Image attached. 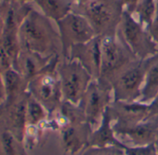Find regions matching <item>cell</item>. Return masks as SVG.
Instances as JSON below:
<instances>
[{
    "label": "cell",
    "instance_id": "cell-1",
    "mask_svg": "<svg viewBox=\"0 0 158 155\" xmlns=\"http://www.w3.org/2000/svg\"><path fill=\"white\" fill-rule=\"evenodd\" d=\"M19 38L23 49L48 58H61L62 47L56 22L34 7L20 25Z\"/></svg>",
    "mask_w": 158,
    "mask_h": 155
},
{
    "label": "cell",
    "instance_id": "cell-2",
    "mask_svg": "<svg viewBox=\"0 0 158 155\" xmlns=\"http://www.w3.org/2000/svg\"><path fill=\"white\" fill-rule=\"evenodd\" d=\"M73 11L83 15L96 35H116L124 9L120 0H93L83 6H73Z\"/></svg>",
    "mask_w": 158,
    "mask_h": 155
},
{
    "label": "cell",
    "instance_id": "cell-3",
    "mask_svg": "<svg viewBox=\"0 0 158 155\" xmlns=\"http://www.w3.org/2000/svg\"><path fill=\"white\" fill-rule=\"evenodd\" d=\"M60 59L59 56L52 58L45 69L28 84L29 94L38 100L48 113L59 112L63 103L60 81L57 71Z\"/></svg>",
    "mask_w": 158,
    "mask_h": 155
},
{
    "label": "cell",
    "instance_id": "cell-4",
    "mask_svg": "<svg viewBox=\"0 0 158 155\" xmlns=\"http://www.w3.org/2000/svg\"><path fill=\"white\" fill-rule=\"evenodd\" d=\"M135 59H139L116 35L102 36V63L98 81L111 88L113 80Z\"/></svg>",
    "mask_w": 158,
    "mask_h": 155
},
{
    "label": "cell",
    "instance_id": "cell-5",
    "mask_svg": "<svg viewBox=\"0 0 158 155\" xmlns=\"http://www.w3.org/2000/svg\"><path fill=\"white\" fill-rule=\"evenodd\" d=\"M116 36L139 59H145L158 51V46L151 37L147 28L133 14L123 12Z\"/></svg>",
    "mask_w": 158,
    "mask_h": 155
},
{
    "label": "cell",
    "instance_id": "cell-6",
    "mask_svg": "<svg viewBox=\"0 0 158 155\" xmlns=\"http://www.w3.org/2000/svg\"><path fill=\"white\" fill-rule=\"evenodd\" d=\"M57 71L59 73L63 101L78 105L84 93L93 80L89 72L74 59H60Z\"/></svg>",
    "mask_w": 158,
    "mask_h": 155
},
{
    "label": "cell",
    "instance_id": "cell-7",
    "mask_svg": "<svg viewBox=\"0 0 158 155\" xmlns=\"http://www.w3.org/2000/svg\"><path fill=\"white\" fill-rule=\"evenodd\" d=\"M144 59H135L125 68L111 84L113 100L139 101L144 82Z\"/></svg>",
    "mask_w": 158,
    "mask_h": 155
},
{
    "label": "cell",
    "instance_id": "cell-8",
    "mask_svg": "<svg viewBox=\"0 0 158 155\" xmlns=\"http://www.w3.org/2000/svg\"><path fill=\"white\" fill-rule=\"evenodd\" d=\"M112 101V88L101 84L98 80H92L78 104L92 131L101 124Z\"/></svg>",
    "mask_w": 158,
    "mask_h": 155
},
{
    "label": "cell",
    "instance_id": "cell-9",
    "mask_svg": "<svg viewBox=\"0 0 158 155\" xmlns=\"http://www.w3.org/2000/svg\"><path fill=\"white\" fill-rule=\"evenodd\" d=\"M61 41V59H68L71 48L86 43L96 35L89 21L81 14L72 11L56 22Z\"/></svg>",
    "mask_w": 158,
    "mask_h": 155
},
{
    "label": "cell",
    "instance_id": "cell-10",
    "mask_svg": "<svg viewBox=\"0 0 158 155\" xmlns=\"http://www.w3.org/2000/svg\"><path fill=\"white\" fill-rule=\"evenodd\" d=\"M91 133L92 129L84 118L66 120L60 130L64 150L71 155H78L88 148Z\"/></svg>",
    "mask_w": 158,
    "mask_h": 155
},
{
    "label": "cell",
    "instance_id": "cell-11",
    "mask_svg": "<svg viewBox=\"0 0 158 155\" xmlns=\"http://www.w3.org/2000/svg\"><path fill=\"white\" fill-rule=\"evenodd\" d=\"M114 130L120 143L127 146H145L154 142L158 127L151 120H146L134 124L114 123Z\"/></svg>",
    "mask_w": 158,
    "mask_h": 155
},
{
    "label": "cell",
    "instance_id": "cell-12",
    "mask_svg": "<svg viewBox=\"0 0 158 155\" xmlns=\"http://www.w3.org/2000/svg\"><path fill=\"white\" fill-rule=\"evenodd\" d=\"M66 59H74L80 63L92 76L98 80L102 63V36H95L91 40L73 46Z\"/></svg>",
    "mask_w": 158,
    "mask_h": 155
},
{
    "label": "cell",
    "instance_id": "cell-13",
    "mask_svg": "<svg viewBox=\"0 0 158 155\" xmlns=\"http://www.w3.org/2000/svg\"><path fill=\"white\" fill-rule=\"evenodd\" d=\"M28 94L12 104H2L0 108V124L12 132L22 141L24 140L27 128L26 101Z\"/></svg>",
    "mask_w": 158,
    "mask_h": 155
},
{
    "label": "cell",
    "instance_id": "cell-14",
    "mask_svg": "<svg viewBox=\"0 0 158 155\" xmlns=\"http://www.w3.org/2000/svg\"><path fill=\"white\" fill-rule=\"evenodd\" d=\"M114 124H134L143 122L149 114V104L140 101L126 102L113 100L109 106Z\"/></svg>",
    "mask_w": 158,
    "mask_h": 155
},
{
    "label": "cell",
    "instance_id": "cell-15",
    "mask_svg": "<svg viewBox=\"0 0 158 155\" xmlns=\"http://www.w3.org/2000/svg\"><path fill=\"white\" fill-rule=\"evenodd\" d=\"M51 59L52 58L45 57L39 53L22 48L13 68H15L29 82L45 69Z\"/></svg>",
    "mask_w": 158,
    "mask_h": 155
},
{
    "label": "cell",
    "instance_id": "cell-16",
    "mask_svg": "<svg viewBox=\"0 0 158 155\" xmlns=\"http://www.w3.org/2000/svg\"><path fill=\"white\" fill-rule=\"evenodd\" d=\"M29 82L15 69L10 68L4 72V105L19 100L28 93Z\"/></svg>",
    "mask_w": 158,
    "mask_h": 155
},
{
    "label": "cell",
    "instance_id": "cell-17",
    "mask_svg": "<svg viewBox=\"0 0 158 155\" xmlns=\"http://www.w3.org/2000/svg\"><path fill=\"white\" fill-rule=\"evenodd\" d=\"M145 75L139 101L149 104L158 93V51L144 59Z\"/></svg>",
    "mask_w": 158,
    "mask_h": 155
},
{
    "label": "cell",
    "instance_id": "cell-18",
    "mask_svg": "<svg viewBox=\"0 0 158 155\" xmlns=\"http://www.w3.org/2000/svg\"><path fill=\"white\" fill-rule=\"evenodd\" d=\"M118 144L119 141L114 130V119L108 107L101 124L90 134L88 147L118 146Z\"/></svg>",
    "mask_w": 158,
    "mask_h": 155
},
{
    "label": "cell",
    "instance_id": "cell-19",
    "mask_svg": "<svg viewBox=\"0 0 158 155\" xmlns=\"http://www.w3.org/2000/svg\"><path fill=\"white\" fill-rule=\"evenodd\" d=\"M33 4L46 17L57 22L73 11L74 0H34Z\"/></svg>",
    "mask_w": 158,
    "mask_h": 155
},
{
    "label": "cell",
    "instance_id": "cell-20",
    "mask_svg": "<svg viewBox=\"0 0 158 155\" xmlns=\"http://www.w3.org/2000/svg\"><path fill=\"white\" fill-rule=\"evenodd\" d=\"M0 155H26L23 141L0 124Z\"/></svg>",
    "mask_w": 158,
    "mask_h": 155
},
{
    "label": "cell",
    "instance_id": "cell-21",
    "mask_svg": "<svg viewBox=\"0 0 158 155\" xmlns=\"http://www.w3.org/2000/svg\"><path fill=\"white\" fill-rule=\"evenodd\" d=\"M29 93V92H28ZM47 109L36 100L32 95L28 94L26 101V121L27 126H35L44 122L48 117Z\"/></svg>",
    "mask_w": 158,
    "mask_h": 155
},
{
    "label": "cell",
    "instance_id": "cell-22",
    "mask_svg": "<svg viewBox=\"0 0 158 155\" xmlns=\"http://www.w3.org/2000/svg\"><path fill=\"white\" fill-rule=\"evenodd\" d=\"M157 10V0H139L133 13L134 17L146 28L152 23Z\"/></svg>",
    "mask_w": 158,
    "mask_h": 155
},
{
    "label": "cell",
    "instance_id": "cell-23",
    "mask_svg": "<svg viewBox=\"0 0 158 155\" xmlns=\"http://www.w3.org/2000/svg\"><path fill=\"white\" fill-rule=\"evenodd\" d=\"M78 155H126L119 146L88 147Z\"/></svg>",
    "mask_w": 158,
    "mask_h": 155
},
{
    "label": "cell",
    "instance_id": "cell-24",
    "mask_svg": "<svg viewBox=\"0 0 158 155\" xmlns=\"http://www.w3.org/2000/svg\"><path fill=\"white\" fill-rule=\"evenodd\" d=\"M118 146L124 150L126 155H156L153 143L145 146H127L119 142Z\"/></svg>",
    "mask_w": 158,
    "mask_h": 155
},
{
    "label": "cell",
    "instance_id": "cell-25",
    "mask_svg": "<svg viewBox=\"0 0 158 155\" xmlns=\"http://www.w3.org/2000/svg\"><path fill=\"white\" fill-rule=\"evenodd\" d=\"M147 30H148L151 37L152 38V40L158 46V1H157V10H156L155 16H154L152 23L147 27Z\"/></svg>",
    "mask_w": 158,
    "mask_h": 155
},
{
    "label": "cell",
    "instance_id": "cell-26",
    "mask_svg": "<svg viewBox=\"0 0 158 155\" xmlns=\"http://www.w3.org/2000/svg\"><path fill=\"white\" fill-rule=\"evenodd\" d=\"M139 0H120L124 11L133 14Z\"/></svg>",
    "mask_w": 158,
    "mask_h": 155
},
{
    "label": "cell",
    "instance_id": "cell-27",
    "mask_svg": "<svg viewBox=\"0 0 158 155\" xmlns=\"http://www.w3.org/2000/svg\"><path fill=\"white\" fill-rule=\"evenodd\" d=\"M158 114V93L154 97V99L149 103V114L146 120L152 119V117ZM145 120V121H146Z\"/></svg>",
    "mask_w": 158,
    "mask_h": 155
},
{
    "label": "cell",
    "instance_id": "cell-28",
    "mask_svg": "<svg viewBox=\"0 0 158 155\" xmlns=\"http://www.w3.org/2000/svg\"><path fill=\"white\" fill-rule=\"evenodd\" d=\"M4 71L1 69V66H0V97L4 101Z\"/></svg>",
    "mask_w": 158,
    "mask_h": 155
},
{
    "label": "cell",
    "instance_id": "cell-29",
    "mask_svg": "<svg viewBox=\"0 0 158 155\" xmlns=\"http://www.w3.org/2000/svg\"><path fill=\"white\" fill-rule=\"evenodd\" d=\"M1 1L9 2V3H13V4L25 5V4H32L34 2V0H1Z\"/></svg>",
    "mask_w": 158,
    "mask_h": 155
},
{
    "label": "cell",
    "instance_id": "cell-30",
    "mask_svg": "<svg viewBox=\"0 0 158 155\" xmlns=\"http://www.w3.org/2000/svg\"><path fill=\"white\" fill-rule=\"evenodd\" d=\"M93 0H74V5L75 6H83L90 3Z\"/></svg>",
    "mask_w": 158,
    "mask_h": 155
},
{
    "label": "cell",
    "instance_id": "cell-31",
    "mask_svg": "<svg viewBox=\"0 0 158 155\" xmlns=\"http://www.w3.org/2000/svg\"><path fill=\"white\" fill-rule=\"evenodd\" d=\"M153 145H154V148H155V150H156V154L158 155V130H157V133H156V137H155V140L153 142Z\"/></svg>",
    "mask_w": 158,
    "mask_h": 155
},
{
    "label": "cell",
    "instance_id": "cell-32",
    "mask_svg": "<svg viewBox=\"0 0 158 155\" xmlns=\"http://www.w3.org/2000/svg\"><path fill=\"white\" fill-rule=\"evenodd\" d=\"M2 26H3V20H2V15H1V12H0V35H1Z\"/></svg>",
    "mask_w": 158,
    "mask_h": 155
},
{
    "label": "cell",
    "instance_id": "cell-33",
    "mask_svg": "<svg viewBox=\"0 0 158 155\" xmlns=\"http://www.w3.org/2000/svg\"><path fill=\"white\" fill-rule=\"evenodd\" d=\"M2 104H3V100L1 99V97H0V108H1Z\"/></svg>",
    "mask_w": 158,
    "mask_h": 155
},
{
    "label": "cell",
    "instance_id": "cell-34",
    "mask_svg": "<svg viewBox=\"0 0 158 155\" xmlns=\"http://www.w3.org/2000/svg\"><path fill=\"white\" fill-rule=\"evenodd\" d=\"M157 1H158V0H157Z\"/></svg>",
    "mask_w": 158,
    "mask_h": 155
},
{
    "label": "cell",
    "instance_id": "cell-35",
    "mask_svg": "<svg viewBox=\"0 0 158 155\" xmlns=\"http://www.w3.org/2000/svg\"><path fill=\"white\" fill-rule=\"evenodd\" d=\"M156 155H157V154H156Z\"/></svg>",
    "mask_w": 158,
    "mask_h": 155
}]
</instances>
